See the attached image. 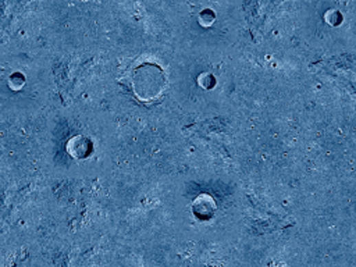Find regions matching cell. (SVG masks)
Listing matches in <instances>:
<instances>
[{
	"mask_svg": "<svg viewBox=\"0 0 356 267\" xmlns=\"http://www.w3.org/2000/svg\"><path fill=\"white\" fill-rule=\"evenodd\" d=\"M67 153L76 160H84L89 158L93 151V147L88 137L85 136H74L66 142Z\"/></svg>",
	"mask_w": 356,
	"mask_h": 267,
	"instance_id": "6da1fadb",
	"label": "cell"
}]
</instances>
